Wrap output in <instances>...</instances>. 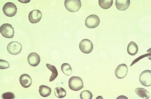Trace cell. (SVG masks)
<instances>
[{
    "label": "cell",
    "mask_w": 151,
    "mask_h": 99,
    "mask_svg": "<svg viewBox=\"0 0 151 99\" xmlns=\"http://www.w3.org/2000/svg\"><path fill=\"white\" fill-rule=\"evenodd\" d=\"M100 23V18L97 15H92L87 17L85 21V25L90 29L97 27Z\"/></svg>",
    "instance_id": "cell-5"
},
{
    "label": "cell",
    "mask_w": 151,
    "mask_h": 99,
    "mask_svg": "<svg viewBox=\"0 0 151 99\" xmlns=\"http://www.w3.org/2000/svg\"><path fill=\"white\" fill-rule=\"evenodd\" d=\"M128 72L127 65L122 63L117 66L115 71L116 77L118 79H122L126 77Z\"/></svg>",
    "instance_id": "cell-9"
},
{
    "label": "cell",
    "mask_w": 151,
    "mask_h": 99,
    "mask_svg": "<svg viewBox=\"0 0 151 99\" xmlns=\"http://www.w3.org/2000/svg\"><path fill=\"white\" fill-rule=\"evenodd\" d=\"M20 84L24 88H28L32 84V80L30 76L24 74L21 75L19 78Z\"/></svg>",
    "instance_id": "cell-12"
},
{
    "label": "cell",
    "mask_w": 151,
    "mask_h": 99,
    "mask_svg": "<svg viewBox=\"0 0 151 99\" xmlns=\"http://www.w3.org/2000/svg\"><path fill=\"white\" fill-rule=\"evenodd\" d=\"M8 51L12 55H16L21 53L22 46L20 43L17 41L11 42L7 47Z\"/></svg>",
    "instance_id": "cell-8"
},
{
    "label": "cell",
    "mask_w": 151,
    "mask_h": 99,
    "mask_svg": "<svg viewBox=\"0 0 151 99\" xmlns=\"http://www.w3.org/2000/svg\"><path fill=\"white\" fill-rule=\"evenodd\" d=\"M79 48L82 53L89 54L92 51L93 45L91 41L87 39H84L80 42Z\"/></svg>",
    "instance_id": "cell-6"
},
{
    "label": "cell",
    "mask_w": 151,
    "mask_h": 99,
    "mask_svg": "<svg viewBox=\"0 0 151 99\" xmlns=\"http://www.w3.org/2000/svg\"><path fill=\"white\" fill-rule=\"evenodd\" d=\"M27 59L28 63L29 65L34 67L38 66L40 63V56L38 54L35 52H33L29 54Z\"/></svg>",
    "instance_id": "cell-11"
},
{
    "label": "cell",
    "mask_w": 151,
    "mask_h": 99,
    "mask_svg": "<svg viewBox=\"0 0 151 99\" xmlns=\"http://www.w3.org/2000/svg\"><path fill=\"white\" fill-rule=\"evenodd\" d=\"M55 94L58 98H62L67 95V92L63 87H58L55 89Z\"/></svg>",
    "instance_id": "cell-19"
},
{
    "label": "cell",
    "mask_w": 151,
    "mask_h": 99,
    "mask_svg": "<svg viewBox=\"0 0 151 99\" xmlns=\"http://www.w3.org/2000/svg\"><path fill=\"white\" fill-rule=\"evenodd\" d=\"M99 4L101 8L104 9H108L111 7L113 4V0H99Z\"/></svg>",
    "instance_id": "cell-18"
},
{
    "label": "cell",
    "mask_w": 151,
    "mask_h": 99,
    "mask_svg": "<svg viewBox=\"0 0 151 99\" xmlns=\"http://www.w3.org/2000/svg\"><path fill=\"white\" fill-rule=\"evenodd\" d=\"M2 97L3 99H13L15 98L14 94L10 92L3 94Z\"/></svg>",
    "instance_id": "cell-22"
},
{
    "label": "cell",
    "mask_w": 151,
    "mask_h": 99,
    "mask_svg": "<svg viewBox=\"0 0 151 99\" xmlns=\"http://www.w3.org/2000/svg\"><path fill=\"white\" fill-rule=\"evenodd\" d=\"M10 66L9 63L6 61L2 60H0V69L4 70V69H7Z\"/></svg>",
    "instance_id": "cell-23"
},
{
    "label": "cell",
    "mask_w": 151,
    "mask_h": 99,
    "mask_svg": "<svg viewBox=\"0 0 151 99\" xmlns=\"http://www.w3.org/2000/svg\"><path fill=\"white\" fill-rule=\"evenodd\" d=\"M139 82L142 85L146 87L151 86V71H144L141 74L139 77Z\"/></svg>",
    "instance_id": "cell-7"
},
{
    "label": "cell",
    "mask_w": 151,
    "mask_h": 99,
    "mask_svg": "<svg viewBox=\"0 0 151 99\" xmlns=\"http://www.w3.org/2000/svg\"><path fill=\"white\" fill-rule=\"evenodd\" d=\"M127 50L128 53L131 56H134L137 53L139 47L135 42L131 41L128 44Z\"/></svg>",
    "instance_id": "cell-14"
},
{
    "label": "cell",
    "mask_w": 151,
    "mask_h": 99,
    "mask_svg": "<svg viewBox=\"0 0 151 99\" xmlns=\"http://www.w3.org/2000/svg\"><path fill=\"white\" fill-rule=\"evenodd\" d=\"M2 9L4 14L8 17L14 16L17 11V8L16 5L11 2L6 3L4 5Z\"/></svg>",
    "instance_id": "cell-4"
},
{
    "label": "cell",
    "mask_w": 151,
    "mask_h": 99,
    "mask_svg": "<svg viewBox=\"0 0 151 99\" xmlns=\"http://www.w3.org/2000/svg\"><path fill=\"white\" fill-rule=\"evenodd\" d=\"M130 4V0H116V6L119 11H125L129 7Z\"/></svg>",
    "instance_id": "cell-13"
},
{
    "label": "cell",
    "mask_w": 151,
    "mask_h": 99,
    "mask_svg": "<svg viewBox=\"0 0 151 99\" xmlns=\"http://www.w3.org/2000/svg\"><path fill=\"white\" fill-rule=\"evenodd\" d=\"M61 69L62 72L66 75H71L72 74V69L71 66L68 63H64L62 65Z\"/></svg>",
    "instance_id": "cell-20"
},
{
    "label": "cell",
    "mask_w": 151,
    "mask_h": 99,
    "mask_svg": "<svg viewBox=\"0 0 151 99\" xmlns=\"http://www.w3.org/2000/svg\"><path fill=\"white\" fill-rule=\"evenodd\" d=\"M64 5L68 11L72 12H76L81 8V2L80 0H65Z\"/></svg>",
    "instance_id": "cell-2"
},
{
    "label": "cell",
    "mask_w": 151,
    "mask_h": 99,
    "mask_svg": "<svg viewBox=\"0 0 151 99\" xmlns=\"http://www.w3.org/2000/svg\"><path fill=\"white\" fill-rule=\"evenodd\" d=\"M46 66L52 72V75L51 76L49 82H51L54 80L58 76V72L55 66L46 63Z\"/></svg>",
    "instance_id": "cell-17"
},
{
    "label": "cell",
    "mask_w": 151,
    "mask_h": 99,
    "mask_svg": "<svg viewBox=\"0 0 151 99\" xmlns=\"http://www.w3.org/2000/svg\"><path fill=\"white\" fill-rule=\"evenodd\" d=\"M42 13L39 10L35 9L31 11L29 14V19L32 23H37L41 19Z\"/></svg>",
    "instance_id": "cell-10"
},
{
    "label": "cell",
    "mask_w": 151,
    "mask_h": 99,
    "mask_svg": "<svg viewBox=\"0 0 151 99\" xmlns=\"http://www.w3.org/2000/svg\"><path fill=\"white\" fill-rule=\"evenodd\" d=\"M81 99H91L93 98V94L89 90H85L82 92L80 94Z\"/></svg>",
    "instance_id": "cell-21"
},
{
    "label": "cell",
    "mask_w": 151,
    "mask_h": 99,
    "mask_svg": "<svg viewBox=\"0 0 151 99\" xmlns=\"http://www.w3.org/2000/svg\"><path fill=\"white\" fill-rule=\"evenodd\" d=\"M1 35L7 39H12L14 35V30L12 25L8 23L2 25L0 28Z\"/></svg>",
    "instance_id": "cell-3"
},
{
    "label": "cell",
    "mask_w": 151,
    "mask_h": 99,
    "mask_svg": "<svg viewBox=\"0 0 151 99\" xmlns=\"http://www.w3.org/2000/svg\"><path fill=\"white\" fill-rule=\"evenodd\" d=\"M69 87L75 91H79L84 87V83L82 79L77 76L70 77L68 81Z\"/></svg>",
    "instance_id": "cell-1"
},
{
    "label": "cell",
    "mask_w": 151,
    "mask_h": 99,
    "mask_svg": "<svg viewBox=\"0 0 151 99\" xmlns=\"http://www.w3.org/2000/svg\"><path fill=\"white\" fill-rule=\"evenodd\" d=\"M135 93L139 97L144 99H149L150 97L149 92L145 89L142 88H137L135 90Z\"/></svg>",
    "instance_id": "cell-16"
},
{
    "label": "cell",
    "mask_w": 151,
    "mask_h": 99,
    "mask_svg": "<svg viewBox=\"0 0 151 99\" xmlns=\"http://www.w3.org/2000/svg\"><path fill=\"white\" fill-rule=\"evenodd\" d=\"M51 89L45 85H41L39 87V92L42 97L46 98L48 97L51 93Z\"/></svg>",
    "instance_id": "cell-15"
}]
</instances>
